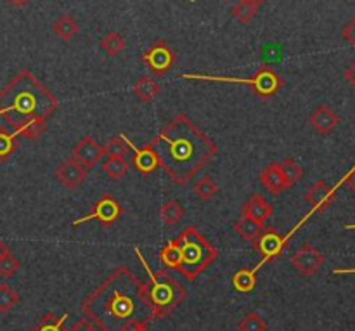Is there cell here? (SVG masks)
<instances>
[{
	"label": "cell",
	"instance_id": "cell-5",
	"mask_svg": "<svg viewBox=\"0 0 355 331\" xmlns=\"http://www.w3.org/2000/svg\"><path fill=\"white\" fill-rule=\"evenodd\" d=\"M175 243L179 248V273L187 281H196L218 257L217 248L194 226L184 229Z\"/></svg>",
	"mask_w": 355,
	"mask_h": 331
},
{
	"label": "cell",
	"instance_id": "cell-4",
	"mask_svg": "<svg viewBox=\"0 0 355 331\" xmlns=\"http://www.w3.org/2000/svg\"><path fill=\"white\" fill-rule=\"evenodd\" d=\"M134 252L139 257L142 267H144L149 276L148 300L149 305H151V321H158V319L166 318V316L172 314L186 300L187 290L182 285L177 283L175 278L170 276L165 269L158 271V273H153L149 264L142 257L139 246H134Z\"/></svg>",
	"mask_w": 355,
	"mask_h": 331
},
{
	"label": "cell",
	"instance_id": "cell-40",
	"mask_svg": "<svg viewBox=\"0 0 355 331\" xmlns=\"http://www.w3.org/2000/svg\"><path fill=\"white\" fill-rule=\"evenodd\" d=\"M132 331H149V321H144V323H141V325H137L135 326L134 330Z\"/></svg>",
	"mask_w": 355,
	"mask_h": 331
},
{
	"label": "cell",
	"instance_id": "cell-12",
	"mask_svg": "<svg viewBox=\"0 0 355 331\" xmlns=\"http://www.w3.org/2000/svg\"><path fill=\"white\" fill-rule=\"evenodd\" d=\"M87 177H89V170H87L82 163L76 162V160L73 158L66 160V162H62L61 165L55 169V179L69 191L82 186L87 180Z\"/></svg>",
	"mask_w": 355,
	"mask_h": 331
},
{
	"label": "cell",
	"instance_id": "cell-20",
	"mask_svg": "<svg viewBox=\"0 0 355 331\" xmlns=\"http://www.w3.org/2000/svg\"><path fill=\"white\" fill-rule=\"evenodd\" d=\"M232 229L241 236V239H245V241H253V239L263 231V226L259 224V222H255L253 219L245 217V215H243L239 221H236L234 224H232Z\"/></svg>",
	"mask_w": 355,
	"mask_h": 331
},
{
	"label": "cell",
	"instance_id": "cell-41",
	"mask_svg": "<svg viewBox=\"0 0 355 331\" xmlns=\"http://www.w3.org/2000/svg\"><path fill=\"white\" fill-rule=\"evenodd\" d=\"M9 2L12 3V6H16V7H23V6H26L30 0H9Z\"/></svg>",
	"mask_w": 355,
	"mask_h": 331
},
{
	"label": "cell",
	"instance_id": "cell-26",
	"mask_svg": "<svg viewBox=\"0 0 355 331\" xmlns=\"http://www.w3.org/2000/svg\"><path fill=\"white\" fill-rule=\"evenodd\" d=\"M68 316L69 314L66 312L61 318H55L54 312H49V314L42 316V318L38 319L37 325H35L30 331H62V325H64V321L68 319Z\"/></svg>",
	"mask_w": 355,
	"mask_h": 331
},
{
	"label": "cell",
	"instance_id": "cell-33",
	"mask_svg": "<svg viewBox=\"0 0 355 331\" xmlns=\"http://www.w3.org/2000/svg\"><path fill=\"white\" fill-rule=\"evenodd\" d=\"M19 269H21L19 260H17L10 252L6 253V255H3V259L0 260V276L12 278V276H16L17 271Z\"/></svg>",
	"mask_w": 355,
	"mask_h": 331
},
{
	"label": "cell",
	"instance_id": "cell-43",
	"mask_svg": "<svg viewBox=\"0 0 355 331\" xmlns=\"http://www.w3.org/2000/svg\"><path fill=\"white\" fill-rule=\"evenodd\" d=\"M246 2H250V3H253V6H257L260 9V7L263 6V3H267V0H246Z\"/></svg>",
	"mask_w": 355,
	"mask_h": 331
},
{
	"label": "cell",
	"instance_id": "cell-16",
	"mask_svg": "<svg viewBox=\"0 0 355 331\" xmlns=\"http://www.w3.org/2000/svg\"><path fill=\"white\" fill-rule=\"evenodd\" d=\"M272 205H270L266 198L260 196V194H253V196L243 205V215L253 219V221L259 222V224L262 226L266 224L267 219L272 215Z\"/></svg>",
	"mask_w": 355,
	"mask_h": 331
},
{
	"label": "cell",
	"instance_id": "cell-21",
	"mask_svg": "<svg viewBox=\"0 0 355 331\" xmlns=\"http://www.w3.org/2000/svg\"><path fill=\"white\" fill-rule=\"evenodd\" d=\"M101 49L106 52L111 58H116L121 52L127 49V40L121 37L118 31H107L103 38H101Z\"/></svg>",
	"mask_w": 355,
	"mask_h": 331
},
{
	"label": "cell",
	"instance_id": "cell-44",
	"mask_svg": "<svg viewBox=\"0 0 355 331\" xmlns=\"http://www.w3.org/2000/svg\"><path fill=\"white\" fill-rule=\"evenodd\" d=\"M345 229H355V224H347Z\"/></svg>",
	"mask_w": 355,
	"mask_h": 331
},
{
	"label": "cell",
	"instance_id": "cell-28",
	"mask_svg": "<svg viewBox=\"0 0 355 331\" xmlns=\"http://www.w3.org/2000/svg\"><path fill=\"white\" fill-rule=\"evenodd\" d=\"M257 12H259V7L253 6V3L246 2V0H241V2L236 3L231 9V14L234 19H238L239 23H252L255 19Z\"/></svg>",
	"mask_w": 355,
	"mask_h": 331
},
{
	"label": "cell",
	"instance_id": "cell-29",
	"mask_svg": "<svg viewBox=\"0 0 355 331\" xmlns=\"http://www.w3.org/2000/svg\"><path fill=\"white\" fill-rule=\"evenodd\" d=\"M17 135L10 134L6 127H0V162H7L9 156L16 151L17 148Z\"/></svg>",
	"mask_w": 355,
	"mask_h": 331
},
{
	"label": "cell",
	"instance_id": "cell-6",
	"mask_svg": "<svg viewBox=\"0 0 355 331\" xmlns=\"http://www.w3.org/2000/svg\"><path fill=\"white\" fill-rule=\"evenodd\" d=\"M182 78L186 80H200V82H222V83H245L253 90L255 96L260 99H270L276 96L284 87V80L277 75L276 69L270 66H262L255 71V75L250 78L241 76H211V75H196V73H184Z\"/></svg>",
	"mask_w": 355,
	"mask_h": 331
},
{
	"label": "cell",
	"instance_id": "cell-30",
	"mask_svg": "<svg viewBox=\"0 0 355 331\" xmlns=\"http://www.w3.org/2000/svg\"><path fill=\"white\" fill-rule=\"evenodd\" d=\"M21 297L12 287L2 283L0 285V312H9L19 304Z\"/></svg>",
	"mask_w": 355,
	"mask_h": 331
},
{
	"label": "cell",
	"instance_id": "cell-10",
	"mask_svg": "<svg viewBox=\"0 0 355 331\" xmlns=\"http://www.w3.org/2000/svg\"><path fill=\"white\" fill-rule=\"evenodd\" d=\"M324 262L326 257L314 245H311V243H304L298 248V252L291 257L293 267L305 278L315 276L321 271V267L324 266Z\"/></svg>",
	"mask_w": 355,
	"mask_h": 331
},
{
	"label": "cell",
	"instance_id": "cell-37",
	"mask_svg": "<svg viewBox=\"0 0 355 331\" xmlns=\"http://www.w3.org/2000/svg\"><path fill=\"white\" fill-rule=\"evenodd\" d=\"M343 76H345L347 82L350 83V87L355 89V62H354V65H350L349 68L345 69V75H343Z\"/></svg>",
	"mask_w": 355,
	"mask_h": 331
},
{
	"label": "cell",
	"instance_id": "cell-22",
	"mask_svg": "<svg viewBox=\"0 0 355 331\" xmlns=\"http://www.w3.org/2000/svg\"><path fill=\"white\" fill-rule=\"evenodd\" d=\"M184 215H186V210H184V207L177 200L166 201L159 208V219H162L165 226H175L177 222L182 221Z\"/></svg>",
	"mask_w": 355,
	"mask_h": 331
},
{
	"label": "cell",
	"instance_id": "cell-23",
	"mask_svg": "<svg viewBox=\"0 0 355 331\" xmlns=\"http://www.w3.org/2000/svg\"><path fill=\"white\" fill-rule=\"evenodd\" d=\"M232 287L239 291V294H250L255 290L257 287V273L253 269H239L238 273L232 276Z\"/></svg>",
	"mask_w": 355,
	"mask_h": 331
},
{
	"label": "cell",
	"instance_id": "cell-34",
	"mask_svg": "<svg viewBox=\"0 0 355 331\" xmlns=\"http://www.w3.org/2000/svg\"><path fill=\"white\" fill-rule=\"evenodd\" d=\"M127 148V142H125L120 135H116V137H113L106 146H104V151H106L107 156H113V158H125Z\"/></svg>",
	"mask_w": 355,
	"mask_h": 331
},
{
	"label": "cell",
	"instance_id": "cell-42",
	"mask_svg": "<svg viewBox=\"0 0 355 331\" xmlns=\"http://www.w3.org/2000/svg\"><path fill=\"white\" fill-rule=\"evenodd\" d=\"M333 274H355V269H336Z\"/></svg>",
	"mask_w": 355,
	"mask_h": 331
},
{
	"label": "cell",
	"instance_id": "cell-1",
	"mask_svg": "<svg viewBox=\"0 0 355 331\" xmlns=\"http://www.w3.org/2000/svg\"><path fill=\"white\" fill-rule=\"evenodd\" d=\"M82 312L101 331H132L151 323L148 285L120 266L82 302Z\"/></svg>",
	"mask_w": 355,
	"mask_h": 331
},
{
	"label": "cell",
	"instance_id": "cell-9",
	"mask_svg": "<svg viewBox=\"0 0 355 331\" xmlns=\"http://www.w3.org/2000/svg\"><path fill=\"white\" fill-rule=\"evenodd\" d=\"M144 65L151 69L155 75H165L175 65V54L172 47L165 40H156L142 56Z\"/></svg>",
	"mask_w": 355,
	"mask_h": 331
},
{
	"label": "cell",
	"instance_id": "cell-31",
	"mask_svg": "<svg viewBox=\"0 0 355 331\" xmlns=\"http://www.w3.org/2000/svg\"><path fill=\"white\" fill-rule=\"evenodd\" d=\"M217 191L218 186L211 177H203V179L194 184V194L203 201H210L217 194Z\"/></svg>",
	"mask_w": 355,
	"mask_h": 331
},
{
	"label": "cell",
	"instance_id": "cell-24",
	"mask_svg": "<svg viewBox=\"0 0 355 331\" xmlns=\"http://www.w3.org/2000/svg\"><path fill=\"white\" fill-rule=\"evenodd\" d=\"M281 173L284 177V183H286V187H293L298 180L304 177V167L298 162H295L293 158H286L283 163H279Z\"/></svg>",
	"mask_w": 355,
	"mask_h": 331
},
{
	"label": "cell",
	"instance_id": "cell-18",
	"mask_svg": "<svg viewBox=\"0 0 355 331\" xmlns=\"http://www.w3.org/2000/svg\"><path fill=\"white\" fill-rule=\"evenodd\" d=\"M78 23H76V19L71 14H61V16L52 23V31L64 42L73 40L75 35L78 33Z\"/></svg>",
	"mask_w": 355,
	"mask_h": 331
},
{
	"label": "cell",
	"instance_id": "cell-39",
	"mask_svg": "<svg viewBox=\"0 0 355 331\" xmlns=\"http://www.w3.org/2000/svg\"><path fill=\"white\" fill-rule=\"evenodd\" d=\"M6 253H9V248H7L6 243H3L2 239H0V260L3 259V255H6Z\"/></svg>",
	"mask_w": 355,
	"mask_h": 331
},
{
	"label": "cell",
	"instance_id": "cell-45",
	"mask_svg": "<svg viewBox=\"0 0 355 331\" xmlns=\"http://www.w3.org/2000/svg\"><path fill=\"white\" fill-rule=\"evenodd\" d=\"M191 2H198V0H191Z\"/></svg>",
	"mask_w": 355,
	"mask_h": 331
},
{
	"label": "cell",
	"instance_id": "cell-15",
	"mask_svg": "<svg viewBox=\"0 0 355 331\" xmlns=\"http://www.w3.org/2000/svg\"><path fill=\"white\" fill-rule=\"evenodd\" d=\"M340 125V117L329 104H321L315 108L311 114V127L318 134L328 135L335 132V128Z\"/></svg>",
	"mask_w": 355,
	"mask_h": 331
},
{
	"label": "cell",
	"instance_id": "cell-32",
	"mask_svg": "<svg viewBox=\"0 0 355 331\" xmlns=\"http://www.w3.org/2000/svg\"><path fill=\"white\" fill-rule=\"evenodd\" d=\"M239 331H267V321L257 312H250L238 323Z\"/></svg>",
	"mask_w": 355,
	"mask_h": 331
},
{
	"label": "cell",
	"instance_id": "cell-11",
	"mask_svg": "<svg viewBox=\"0 0 355 331\" xmlns=\"http://www.w3.org/2000/svg\"><path fill=\"white\" fill-rule=\"evenodd\" d=\"M304 200L312 205V212L305 217V221H307L312 214H315V212H318V214H324V212L335 203L336 187H329L324 180H318V183L304 194Z\"/></svg>",
	"mask_w": 355,
	"mask_h": 331
},
{
	"label": "cell",
	"instance_id": "cell-25",
	"mask_svg": "<svg viewBox=\"0 0 355 331\" xmlns=\"http://www.w3.org/2000/svg\"><path fill=\"white\" fill-rule=\"evenodd\" d=\"M128 163L125 158H113V156H107V160L103 162V172L107 177H111L113 180L123 179L128 172Z\"/></svg>",
	"mask_w": 355,
	"mask_h": 331
},
{
	"label": "cell",
	"instance_id": "cell-38",
	"mask_svg": "<svg viewBox=\"0 0 355 331\" xmlns=\"http://www.w3.org/2000/svg\"><path fill=\"white\" fill-rule=\"evenodd\" d=\"M343 183H345L347 186H349L350 189H352L354 193H355V167H354V170H352V172H350L349 176L345 177V179H343Z\"/></svg>",
	"mask_w": 355,
	"mask_h": 331
},
{
	"label": "cell",
	"instance_id": "cell-8",
	"mask_svg": "<svg viewBox=\"0 0 355 331\" xmlns=\"http://www.w3.org/2000/svg\"><path fill=\"white\" fill-rule=\"evenodd\" d=\"M253 248H255L257 253L262 255V262L255 267V273L260 269V267L266 266L269 260L277 259V257L283 255V252L286 250L288 239L284 236H281L279 232L274 231V229H269L266 232H260L255 239H253Z\"/></svg>",
	"mask_w": 355,
	"mask_h": 331
},
{
	"label": "cell",
	"instance_id": "cell-7",
	"mask_svg": "<svg viewBox=\"0 0 355 331\" xmlns=\"http://www.w3.org/2000/svg\"><path fill=\"white\" fill-rule=\"evenodd\" d=\"M121 214H123V208L118 203L116 198L111 196V194H103L92 207V212H90L89 215H85V217L76 219V221L73 222V228L83 224V222L92 221V219L101 221V224H103L104 228H110V226H113L114 222L121 217Z\"/></svg>",
	"mask_w": 355,
	"mask_h": 331
},
{
	"label": "cell",
	"instance_id": "cell-27",
	"mask_svg": "<svg viewBox=\"0 0 355 331\" xmlns=\"http://www.w3.org/2000/svg\"><path fill=\"white\" fill-rule=\"evenodd\" d=\"M159 260H162L165 269L179 271V248H177L175 239H172V241L163 246L162 252H159Z\"/></svg>",
	"mask_w": 355,
	"mask_h": 331
},
{
	"label": "cell",
	"instance_id": "cell-2",
	"mask_svg": "<svg viewBox=\"0 0 355 331\" xmlns=\"http://www.w3.org/2000/svg\"><path fill=\"white\" fill-rule=\"evenodd\" d=\"M149 144L177 186L193 180L218 153L217 144L184 113L173 117Z\"/></svg>",
	"mask_w": 355,
	"mask_h": 331
},
{
	"label": "cell",
	"instance_id": "cell-35",
	"mask_svg": "<svg viewBox=\"0 0 355 331\" xmlns=\"http://www.w3.org/2000/svg\"><path fill=\"white\" fill-rule=\"evenodd\" d=\"M342 37L343 40L349 42L350 45H354L355 47V17L350 21V23H347L345 26L342 28Z\"/></svg>",
	"mask_w": 355,
	"mask_h": 331
},
{
	"label": "cell",
	"instance_id": "cell-17",
	"mask_svg": "<svg viewBox=\"0 0 355 331\" xmlns=\"http://www.w3.org/2000/svg\"><path fill=\"white\" fill-rule=\"evenodd\" d=\"M260 183L266 187L267 191H270L272 194H281L283 191H286V183H284V177L281 173L279 163H270L269 167L260 172Z\"/></svg>",
	"mask_w": 355,
	"mask_h": 331
},
{
	"label": "cell",
	"instance_id": "cell-13",
	"mask_svg": "<svg viewBox=\"0 0 355 331\" xmlns=\"http://www.w3.org/2000/svg\"><path fill=\"white\" fill-rule=\"evenodd\" d=\"M104 155H106V151H104L103 146L96 139L90 137V135H85L83 139H80V142L71 151V158L82 163L87 170L97 165L103 160Z\"/></svg>",
	"mask_w": 355,
	"mask_h": 331
},
{
	"label": "cell",
	"instance_id": "cell-14",
	"mask_svg": "<svg viewBox=\"0 0 355 331\" xmlns=\"http://www.w3.org/2000/svg\"><path fill=\"white\" fill-rule=\"evenodd\" d=\"M120 137L127 142L128 148L134 149V158H132V163H134L137 172H141L142 176H151L153 172H156V170L159 169L158 155H156L155 149L151 148V144H146L142 146V148H135L134 142H132L127 135L121 134Z\"/></svg>",
	"mask_w": 355,
	"mask_h": 331
},
{
	"label": "cell",
	"instance_id": "cell-19",
	"mask_svg": "<svg viewBox=\"0 0 355 331\" xmlns=\"http://www.w3.org/2000/svg\"><path fill=\"white\" fill-rule=\"evenodd\" d=\"M159 92V85L156 80H153L149 75L141 76L137 82L134 83V94L141 103H151Z\"/></svg>",
	"mask_w": 355,
	"mask_h": 331
},
{
	"label": "cell",
	"instance_id": "cell-36",
	"mask_svg": "<svg viewBox=\"0 0 355 331\" xmlns=\"http://www.w3.org/2000/svg\"><path fill=\"white\" fill-rule=\"evenodd\" d=\"M68 331H97V326L89 319H80Z\"/></svg>",
	"mask_w": 355,
	"mask_h": 331
},
{
	"label": "cell",
	"instance_id": "cell-3",
	"mask_svg": "<svg viewBox=\"0 0 355 331\" xmlns=\"http://www.w3.org/2000/svg\"><path fill=\"white\" fill-rule=\"evenodd\" d=\"M59 110V101L30 69H21L0 90V118L14 134L37 141L47 130V120Z\"/></svg>",
	"mask_w": 355,
	"mask_h": 331
}]
</instances>
